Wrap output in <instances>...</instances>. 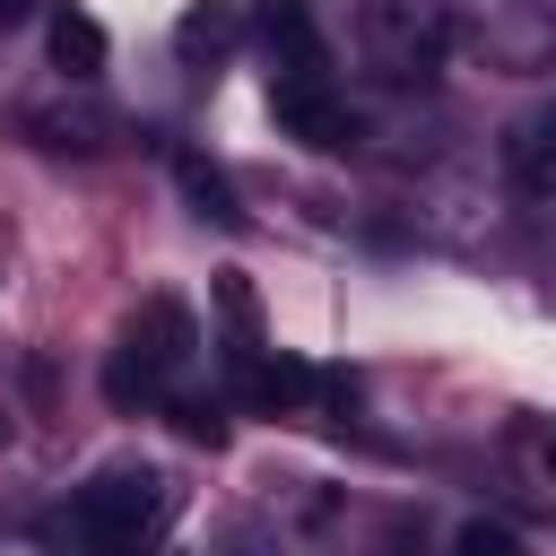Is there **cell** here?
I'll return each mask as SVG.
<instances>
[{"instance_id": "3957f363", "label": "cell", "mask_w": 556, "mask_h": 556, "mask_svg": "<svg viewBox=\"0 0 556 556\" xmlns=\"http://www.w3.org/2000/svg\"><path fill=\"white\" fill-rule=\"evenodd\" d=\"M356 43L400 87L408 78H434V61H443V9L434 0H365L356 9Z\"/></svg>"}, {"instance_id": "5bb4252c", "label": "cell", "mask_w": 556, "mask_h": 556, "mask_svg": "<svg viewBox=\"0 0 556 556\" xmlns=\"http://www.w3.org/2000/svg\"><path fill=\"white\" fill-rule=\"evenodd\" d=\"M26 9H35V0H0V26H17V17H26Z\"/></svg>"}, {"instance_id": "30bf717a", "label": "cell", "mask_w": 556, "mask_h": 556, "mask_svg": "<svg viewBox=\"0 0 556 556\" xmlns=\"http://www.w3.org/2000/svg\"><path fill=\"white\" fill-rule=\"evenodd\" d=\"M243 35V17L226 9V0H200V9H182V26H174V43H182V61H217L226 43Z\"/></svg>"}, {"instance_id": "277c9868", "label": "cell", "mask_w": 556, "mask_h": 556, "mask_svg": "<svg viewBox=\"0 0 556 556\" xmlns=\"http://www.w3.org/2000/svg\"><path fill=\"white\" fill-rule=\"evenodd\" d=\"M452 17L486 61H513V70H530L556 43V0H452Z\"/></svg>"}, {"instance_id": "6da1fadb", "label": "cell", "mask_w": 556, "mask_h": 556, "mask_svg": "<svg viewBox=\"0 0 556 556\" xmlns=\"http://www.w3.org/2000/svg\"><path fill=\"white\" fill-rule=\"evenodd\" d=\"M191 348H200L191 304H182V295H148V304H139V321L122 330V348H113L104 391H113L122 408H148V400H165V382L191 365Z\"/></svg>"}, {"instance_id": "5b68a950", "label": "cell", "mask_w": 556, "mask_h": 556, "mask_svg": "<svg viewBox=\"0 0 556 556\" xmlns=\"http://www.w3.org/2000/svg\"><path fill=\"white\" fill-rule=\"evenodd\" d=\"M252 35L269 43L278 78H330V43H321L304 0H252Z\"/></svg>"}, {"instance_id": "7a4b0ae2", "label": "cell", "mask_w": 556, "mask_h": 556, "mask_svg": "<svg viewBox=\"0 0 556 556\" xmlns=\"http://www.w3.org/2000/svg\"><path fill=\"white\" fill-rule=\"evenodd\" d=\"M174 513V478L165 469H104L78 486V539L104 556H139Z\"/></svg>"}, {"instance_id": "4fadbf2b", "label": "cell", "mask_w": 556, "mask_h": 556, "mask_svg": "<svg viewBox=\"0 0 556 556\" xmlns=\"http://www.w3.org/2000/svg\"><path fill=\"white\" fill-rule=\"evenodd\" d=\"M217 556H278V539L252 530V521H235V530H217Z\"/></svg>"}, {"instance_id": "8992f818", "label": "cell", "mask_w": 556, "mask_h": 556, "mask_svg": "<svg viewBox=\"0 0 556 556\" xmlns=\"http://www.w3.org/2000/svg\"><path fill=\"white\" fill-rule=\"evenodd\" d=\"M269 104H278V122L304 148H348L356 139V122H348V104H339L330 78H269Z\"/></svg>"}, {"instance_id": "7c38bea8", "label": "cell", "mask_w": 556, "mask_h": 556, "mask_svg": "<svg viewBox=\"0 0 556 556\" xmlns=\"http://www.w3.org/2000/svg\"><path fill=\"white\" fill-rule=\"evenodd\" d=\"M452 556H521V539H513L504 521H460V539H452Z\"/></svg>"}, {"instance_id": "8fae6325", "label": "cell", "mask_w": 556, "mask_h": 556, "mask_svg": "<svg viewBox=\"0 0 556 556\" xmlns=\"http://www.w3.org/2000/svg\"><path fill=\"white\" fill-rule=\"evenodd\" d=\"M174 174H182V191H191V200H200V217H235V200H226V174H208V165H200V156H182V165H174Z\"/></svg>"}, {"instance_id": "ba28073f", "label": "cell", "mask_w": 556, "mask_h": 556, "mask_svg": "<svg viewBox=\"0 0 556 556\" xmlns=\"http://www.w3.org/2000/svg\"><path fill=\"white\" fill-rule=\"evenodd\" d=\"M321 382H313V365H295V356H243V400L252 408H304Z\"/></svg>"}, {"instance_id": "9c48e42d", "label": "cell", "mask_w": 556, "mask_h": 556, "mask_svg": "<svg viewBox=\"0 0 556 556\" xmlns=\"http://www.w3.org/2000/svg\"><path fill=\"white\" fill-rule=\"evenodd\" d=\"M52 61H61L70 78H96V70H104V26H96L87 9H52Z\"/></svg>"}, {"instance_id": "52a82bcc", "label": "cell", "mask_w": 556, "mask_h": 556, "mask_svg": "<svg viewBox=\"0 0 556 556\" xmlns=\"http://www.w3.org/2000/svg\"><path fill=\"white\" fill-rule=\"evenodd\" d=\"M504 182L521 200H556V104H530L504 122Z\"/></svg>"}]
</instances>
